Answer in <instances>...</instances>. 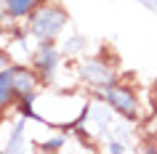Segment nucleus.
Instances as JSON below:
<instances>
[{
	"label": "nucleus",
	"instance_id": "1",
	"mask_svg": "<svg viewBox=\"0 0 157 154\" xmlns=\"http://www.w3.org/2000/svg\"><path fill=\"white\" fill-rule=\"evenodd\" d=\"M67 24V13L53 3H37L29 13V35L40 43H51Z\"/></svg>",
	"mask_w": 157,
	"mask_h": 154
},
{
	"label": "nucleus",
	"instance_id": "2",
	"mask_svg": "<svg viewBox=\"0 0 157 154\" xmlns=\"http://www.w3.org/2000/svg\"><path fill=\"white\" fill-rule=\"evenodd\" d=\"M101 96L107 98V104L115 112H120L123 117H136V112H139V101H136V96L128 88H120V85L112 82L107 88H101Z\"/></svg>",
	"mask_w": 157,
	"mask_h": 154
},
{
	"label": "nucleus",
	"instance_id": "3",
	"mask_svg": "<svg viewBox=\"0 0 157 154\" xmlns=\"http://www.w3.org/2000/svg\"><path fill=\"white\" fill-rule=\"evenodd\" d=\"M11 85H13V93H16L19 101L24 98H35V88H37V74L32 69H24V66H11L8 69Z\"/></svg>",
	"mask_w": 157,
	"mask_h": 154
},
{
	"label": "nucleus",
	"instance_id": "4",
	"mask_svg": "<svg viewBox=\"0 0 157 154\" xmlns=\"http://www.w3.org/2000/svg\"><path fill=\"white\" fill-rule=\"evenodd\" d=\"M83 77L91 82V85H96V88H107V85L115 82V72H112L104 61H99V58H91V61L83 64Z\"/></svg>",
	"mask_w": 157,
	"mask_h": 154
},
{
	"label": "nucleus",
	"instance_id": "5",
	"mask_svg": "<svg viewBox=\"0 0 157 154\" xmlns=\"http://www.w3.org/2000/svg\"><path fill=\"white\" fill-rule=\"evenodd\" d=\"M56 61H59L56 48H51L48 43H43V48L35 53V72H40L43 77H48V74L56 69Z\"/></svg>",
	"mask_w": 157,
	"mask_h": 154
},
{
	"label": "nucleus",
	"instance_id": "6",
	"mask_svg": "<svg viewBox=\"0 0 157 154\" xmlns=\"http://www.w3.org/2000/svg\"><path fill=\"white\" fill-rule=\"evenodd\" d=\"M40 0H6V13L8 16H29Z\"/></svg>",
	"mask_w": 157,
	"mask_h": 154
},
{
	"label": "nucleus",
	"instance_id": "7",
	"mask_svg": "<svg viewBox=\"0 0 157 154\" xmlns=\"http://www.w3.org/2000/svg\"><path fill=\"white\" fill-rule=\"evenodd\" d=\"M13 98H16V93H13V85H11L8 69H3V72H0V109L8 106Z\"/></svg>",
	"mask_w": 157,
	"mask_h": 154
},
{
	"label": "nucleus",
	"instance_id": "8",
	"mask_svg": "<svg viewBox=\"0 0 157 154\" xmlns=\"http://www.w3.org/2000/svg\"><path fill=\"white\" fill-rule=\"evenodd\" d=\"M3 69H8V56L0 51V72H3Z\"/></svg>",
	"mask_w": 157,
	"mask_h": 154
}]
</instances>
